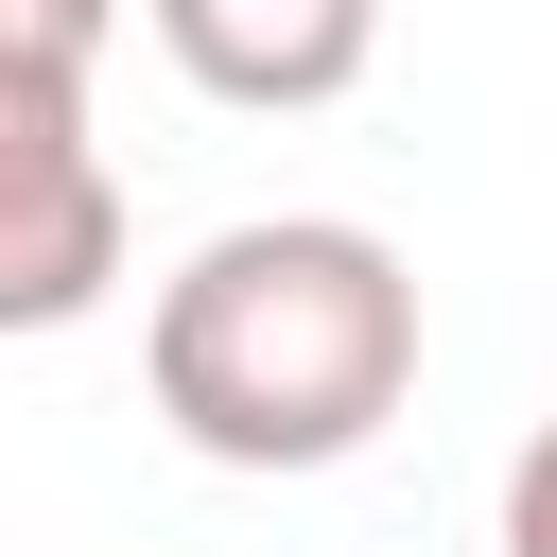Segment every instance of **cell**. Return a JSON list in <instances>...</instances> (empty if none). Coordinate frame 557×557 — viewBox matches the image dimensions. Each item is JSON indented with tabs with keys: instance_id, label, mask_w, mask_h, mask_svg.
Instances as JSON below:
<instances>
[{
	"instance_id": "1",
	"label": "cell",
	"mask_w": 557,
	"mask_h": 557,
	"mask_svg": "<svg viewBox=\"0 0 557 557\" xmlns=\"http://www.w3.org/2000/svg\"><path fill=\"white\" fill-rule=\"evenodd\" d=\"M139 383H157L174 453H209V470H261V487L348 470L418 400V261L348 209L209 226L139 313Z\"/></svg>"
},
{
	"instance_id": "2",
	"label": "cell",
	"mask_w": 557,
	"mask_h": 557,
	"mask_svg": "<svg viewBox=\"0 0 557 557\" xmlns=\"http://www.w3.org/2000/svg\"><path fill=\"white\" fill-rule=\"evenodd\" d=\"M122 296V174L87 139V87H0V348L87 331Z\"/></svg>"
},
{
	"instance_id": "3",
	"label": "cell",
	"mask_w": 557,
	"mask_h": 557,
	"mask_svg": "<svg viewBox=\"0 0 557 557\" xmlns=\"http://www.w3.org/2000/svg\"><path fill=\"white\" fill-rule=\"evenodd\" d=\"M139 17H157V52H174L209 104H244V122H313V104H348L366 52H383V0H139Z\"/></svg>"
},
{
	"instance_id": "4",
	"label": "cell",
	"mask_w": 557,
	"mask_h": 557,
	"mask_svg": "<svg viewBox=\"0 0 557 557\" xmlns=\"http://www.w3.org/2000/svg\"><path fill=\"white\" fill-rule=\"evenodd\" d=\"M122 0H0V87H87Z\"/></svg>"
},
{
	"instance_id": "5",
	"label": "cell",
	"mask_w": 557,
	"mask_h": 557,
	"mask_svg": "<svg viewBox=\"0 0 557 557\" xmlns=\"http://www.w3.org/2000/svg\"><path fill=\"white\" fill-rule=\"evenodd\" d=\"M505 557H557V418L505 453Z\"/></svg>"
}]
</instances>
